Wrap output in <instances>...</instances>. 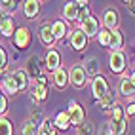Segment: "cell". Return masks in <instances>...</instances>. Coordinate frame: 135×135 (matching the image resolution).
<instances>
[{"instance_id":"1","label":"cell","mask_w":135,"mask_h":135,"mask_svg":"<svg viewBox=\"0 0 135 135\" xmlns=\"http://www.w3.org/2000/svg\"><path fill=\"white\" fill-rule=\"evenodd\" d=\"M67 114H69L70 124H74V126H80V124L84 122V116H86L84 109H82V107H80L76 101H70V103H69V110H67Z\"/></svg>"},{"instance_id":"2","label":"cell","mask_w":135,"mask_h":135,"mask_svg":"<svg viewBox=\"0 0 135 135\" xmlns=\"http://www.w3.org/2000/svg\"><path fill=\"white\" fill-rule=\"evenodd\" d=\"M69 78H70V82H73L76 88H82L86 86V70L82 65H74L73 69H70V73H69Z\"/></svg>"},{"instance_id":"3","label":"cell","mask_w":135,"mask_h":135,"mask_svg":"<svg viewBox=\"0 0 135 135\" xmlns=\"http://www.w3.org/2000/svg\"><path fill=\"white\" fill-rule=\"evenodd\" d=\"M91 91H93V95H95V99L99 101L107 91H109V84H107V80H105V76H95L93 78V82H91Z\"/></svg>"},{"instance_id":"4","label":"cell","mask_w":135,"mask_h":135,"mask_svg":"<svg viewBox=\"0 0 135 135\" xmlns=\"http://www.w3.org/2000/svg\"><path fill=\"white\" fill-rule=\"evenodd\" d=\"M80 31L86 34V38L88 36H95V34L99 32V21L95 19V17L89 15L88 19H84L82 23H80Z\"/></svg>"},{"instance_id":"5","label":"cell","mask_w":135,"mask_h":135,"mask_svg":"<svg viewBox=\"0 0 135 135\" xmlns=\"http://www.w3.org/2000/svg\"><path fill=\"white\" fill-rule=\"evenodd\" d=\"M109 65L112 73H122L126 69V57L122 51H112L110 53V59H109Z\"/></svg>"},{"instance_id":"6","label":"cell","mask_w":135,"mask_h":135,"mask_svg":"<svg viewBox=\"0 0 135 135\" xmlns=\"http://www.w3.org/2000/svg\"><path fill=\"white\" fill-rule=\"evenodd\" d=\"M13 40H15V46L17 48H27L29 46V42H31V32H29V29L27 27H21V29H17L15 32H13Z\"/></svg>"},{"instance_id":"7","label":"cell","mask_w":135,"mask_h":135,"mask_svg":"<svg viewBox=\"0 0 135 135\" xmlns=\"http://www.w3.org/2000/svg\"><path fill=\"white\" fill-rule=\"evenodd\" d=\"M103 25H105L107 31H116V29H118V13H116L112 8L105 10V13H103Z\"/></svg>"},{"instance_id":"8","label":"cell","mask_w":135,"mask_h":135,"mask_svg":"<svg viewBox=\"0 0 135 135\" xmlns=\"http://www.w3.org/2000/svg\"><path fill=\"white\" fill-rule=\"evenodd\" d=\"M86 44H88V38H86V34L80 31V29H76L73 34H70V46H73L76 51L84 50V48H86Z\"/></svg>"},{"instance_id":"9","label":"cell","mask_w":135,"mask_h":135,"mask_svg":"<svg viewBox=\"0 0 135 135\" xmlns=\"http://www.w3.org/2000/svg\"><path fill=\"white\" fill-rule=\"evenodd\" d=\"M46 67L51 70V73L61 67V55L57 53V50H50L48 51V55H46Z\"/></svg>"},{"instance_id":"10","label":"cell","mask_w":135,"mask_h":135,"mask_svg":"<svg viewBox=\"0 0 135 135\" xmlns=\"http://www.w3.org/2000/svg\"><path fill=\"white\" fill-rule=\"evenodd\" d=\"M63 17H65V19H69V21H76V19H80V10H78L76 2H69V4H65V8H63Z\"/></svg>"},{"instance_id":"11","label":"cell","mask_w":135,"mask_h":135,"mask_svg":"<svg viewBox=\"0 0 135 135\" xmlns=\"http://www.w3.org/2000/svg\"><path fill=\"white\" fill-rule=\"evenodd\" d=\"M51 32H53V38L55 40H63L67 34V23L65 19H57L55 23L51 25Z\"/></svg>"},{"instance_id":"12","label":"cell","mask_w":135,"mask_h":135,"mask_svg":"<svg viewBox=\"0 0 135 135\" xmlns=\"http://www.w3.org/2000/svg\"><path fill=\"white\" fill-rule=\"evenodd\" d=\"M51 80H53V84H55L57 88H65L67 86V82H69V73L65 69H57V70H53V76H51Z\"/></svg>"},{"instance_id":"13","label":"cell","mask_w":135,"mask_h":135,"mask_svg":"<svg viewBox=\"0 0 135 135\" xmlns=\"http://www.w3.org/2000/svg\"><path fill=\"white\" fill-rule=\"evenodd\" d=\"M13 32H15L13 19L10 15H4L2 23H0V34H2V36H13Z\"/></svg>"},{"instance_id":"14","label":"cell","mask_w":135,"mask_h":135,"mask_svg":"<svg viewBox=\"0 0 135 135\" xmlns=\"http://www.w3.org/2000/svg\"><path fill=\"white\" fill-rule=\"evenodd\" d=\"M110 129H112V135H126L128 133V118H120L116 122H110Z\"/></svg>"},{"instance_id":"15","label":"cell","mask_w":135,"mask_h":135,"mask_svg":"<svg viewBox=\"0 0 135 135\" xmlns=\"http://www.w3.org/2000/svg\"><path fill=\"white\" fill-rule=\"evenodd\" d=\"M84 70H86V76L89 74V76H99V70H101V69H99V61L95 59V57H89L86 63H84Z\"/></svg>"},{"instance_id":"16","label":"cell","mask_w":135,"mask_h":135,"mask_svg":"<svg viewBox=\"0 0 135 135\" xmlns=\"http://www.w3.org/2000/svg\"><path fill=\"white\" fill-rule=\"evenodd\" d=\"M23 12H25L27 17L38 15V12H40V2H38V0H27V2L23 4Z\"/></svg>"},{"instance_id":"17","label":"cell","mask_w":135,"mask_h":135,"mask_svg":"<svg viewBox=\"0 0 135 135\" xmlns=\"http://www.w3.org/2000/svg\"><path fill=\"white\" fill-rule=\"evenodd\" d=\"M120 93H122L124 97H133V95H135V88H133V84H131L129 76H124V78L120 80Z\"/></svg>"},{"instance_id":"18","label":"cell","mask_w":135,"mask_h":135,"mask_svg":"<svg viewBox=\"0 0 135 135\" xmlns=\"http://www.w3.org/2000/svg\"><path fill=\"white\" fill-rule=\"evenodd\" d=\"M124 46V36H122V32L116 29V31H110V48L114 51H120Z\"/></svg>"},{"instance_id":"19","label":"cell","mask_w":135,"mask_h":135,"mask_svg":"<svg viewBox=\"0 0 135 135\" xmlns=\"http://www.w3.org/2000/svg\"><path fill=\"white\" fill-rule=\"evenodd\" d=\"M99 105H101V109H105V110H110L112 109V107L116 105L114 103V91H110V89H109V91H107L101 99H99Z\"/></svg>"},{"instance_id":"20","label":"cell","mask_w":135,"mask_h":135,"mask_svg":"<svg viewBox=\"0 0 135 135\" xmlns=\"http://www.w3.org/2000/svg\"><path fill=\"white\" fill-rule=\"evenodd\" d=\"M2 88H4V91H6V93H10V95H13L15 91H19V89H17V84H15V80H13L12 74H10V76H6V78H2Z\"/></svg>"},{"instance_id":"21","label":"cell","mask_w":135,"mask_h":135,"mask_svg":"<svg viewBox=\"0 0 135 135\" xmlns=\"http://www.w3.org/2000/svg\"><path fill=\"white\" fill-rule=\"evenodd\" d=\"M40 40L46 44V46H50V44H53V32H51V25H44L40 29Z\"/></svg>"},{"instance_id":"22","label":"cell","mask_w":135,"mask_h":135,"mask_svg":"<svg viewBox=\"0 0 135 135\" xmlns=\"http://www.w3.org/2000/svg\"><path fill=\"white\" fill-rule=\"evenodd\" d=\"M15 84H17V89H25L27 84H29V80H27V73H23V70H15V73L12 74Z\"/></svg>"},{"instance_id":"23","label":"cell","mask_w":135,"mask_h":135,"mask_svg":"<svg viewBox=\"0 0 135 135\" xmlns=\"http://www.w3.org/2000/svg\"><path fill=\"white\" fill-rule=\"evenodd\" d=\"M38 135H55L53 122H50V120H42V124L38 126Z\"/></svg>"},{"instance_id":"24","label":"cell","mask_w":135,"mask_h":135,"mask_svg":"<svg viewBox=\"0 0 135 135\" xmlns=\"http://www.w3.org/2000/svg\"><path fill=\"white\" fill-rule=\"evenodd\" d=\"M69 124H70V120H69V114L67 112H59L55 116V120H53V126H57L59 129H67Z\"/></svg>"},{"instance_id":"25","label":"cell","mask_w":135,"mask_h":135,"mask_svg":"<svg viewBox=\"0 0 135 135\" xmlns=\"http://www.w3.org/2000/svg\"><path fill=\"white\" fill-rule=\"evenodd\" d=\"M46 93H48V88H46V84H36V86H34V91H32L34 99L42 101V99H46Z\"/></svg>"},{"instance_id":"26","label":"cell","mask_w":135,"mask_h":135,"mask_svg":"<svg viewBox=\"0 0 135 135\" xmlns=\"http://www.w3.org/2000/svg\"><path fill=\"white\" fill-rule=\"evenodd\" d=\"M13 128H12V122L8 118H0V135H12Z\"/></svg>"},{"instance_id":"27","label":"cell","mask_w":135,"mask_h":135,"mask_svg":"<svg viewBox=\"0 0 135 135\" xmlns=\"http://www.w3.org/2000/svg\"><path fill=\"white\" fill-rule=\"evenodd\" d=\"M29 73H31L34 78L40 76V67H38V59H36V57H31V59H29Z\"/></svg>"},{"instance_id":"28","label":"cell","mask_w":135,"mask_h":135,"mask_svg":"<svg viewBox=\"0 0 135 135\" xmlns=\"http://www.w3.org/2000/svg\"><path fill=\"white\" fill-rule=\"evenodd\" d=\"M97 34H99V44H101V46H110V31L101 29Z\"/></svg>"},{"instance_id":"29","label":"cell","mask_w":135,"mask_h":135,"mask_svg":"<svg viewBox=\"0 0 135 135\" xmlns=\"http://www.w3.org/2000/svg\"><path fill=\"white\" fill-rule=\"evenodd\" d=\"M23 135H38V128H36L31 120H27V122L23 124Z\"/></svg>"},{"instance_id":"30","label":"cell","mask_w":135,"mask_h":135,"mask_svg":"<svg viewBox=\"0 0 135 135\" xmlns=\"http://www.w3.org/2000/svg\"><path fill=\"white\" fill-rule=\"evenodd\" d=\"M0 10H6V12H15L17 10V2H13V0H2V2H0Z\"/></svg>"},{"instance_id":"31","label":"cell","mask_w":135,"mask_h":135,"mask_svg":"<svg viewBox=\"0 0 135 135\" xmlns=\"http://www.w3.org/2000/svg\"><path fill=\"white\" fill-rule=\"evenodd\" d=\"M78 133L80 135H93V126L89 122H84V126H80V128H78Z\"/></svg>"},{"instance_id":"32","label":"cell","mask_w":135,"mask_h":135,"mask_svg":"<svg viewBox=\"0 0 135 135\" xmlns=\"http://www.w3.org/2000/svg\"><path fill=\"white\" fill-rule=\"evenodd\" d=\"M6 63H8L6 51H4V48H0V70H4V69H6Z\"/></svg>"},{"instance_id":"33","label":"cell","mask_w":135,"mask_h":135,"mask_svg":"<svg viewBox=\"0 0 135 135\" xmlns=\"http://www.w3.org/2000/svg\"><path fill=\"white\" fill-rule=\"evenodd\" d=\"M6 107H8L6 97H4V95H0V114H4V112H6Z\"/></svg>"},{"instance_id":"34","label":"cell","mask_w":135,"mask_h":135,"mask_svg":"<svg viewBox=\"0 0 135 135\" xmlns=\"http://www.w3.org/2000/svg\"><path fill=\"white\" fill-rule=\"evenodd\" d=\"M126 114H128V116H135V103H129L128 107H126Z\"/></svg>"},{"instance_id":"35","label":"cell","mask_w":135,"mask_h":135,"mask_svg":"<svg viewBox=\"0 0 135 135\" xmlns=\"http://www.w3.org/2000/svg\"><path fill=\"white\" fill-rule=\"evenodd\" d=\"M126 4H128V10L135 15V0H131V2H126Z\"/></svg>"},{"instance_id":"36","label":"cell","mask_w":135,"mask_h":135,"mask_svg":"<svg viewBox=\"0 0 135 135\" xmlns=\"http://www.w3.org/2000/svg\"><path fill=\"white\" fill-rule=\"evenodd\" d=\"M129 80H131V84H133V88H135V70L131 73V76H129Z\"/></svg>"},{"instance_id":"37","label":"cell","mask_w":135,"mask_h":135,"mask_svg":"<svg viewBox=\"0 0 135 135\" xmlns=\"http://www.w3.org/2000/svg\"><path fill=\"white\" fill-rule=\"evenodd\" d=\"M2 19H4V13H2V10H0V23H2Z\"/></svg>"},{"instance_id":"38","label":"cell","mask_w":135,"mask_h":135,"mask_svg":"<svg viewBox=\"0 0 135 135\" xmlns=\"http://www.w3.org/2000/svg\"><path fill=\"white\" fill-rule=\"evenodd\" d=\"M0 95H2V93H0Z\"/></svg>"}]
</instances>
